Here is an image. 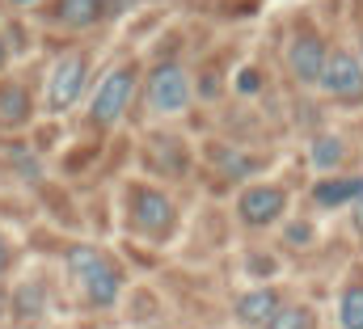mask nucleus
<instances>
[{"label": "nucleus", "mask_w": 363, "mask_h": 329, "mask_svg": "<svg viewBox=\"0 0 363 329\" xmlns=\"http://www.w3.org/2000/svg\"><path fill=\"white\" fill-rule=\"evenodd\" d=\"M68 266H72V274H77V283H81V291H85V300L97 304V308H110L114 300H118V287H123V279H118V270L89 245H77L68 253Z\"/></svg>", "instance_id": "1"}, {"label": "nucleus", "mask_w": 363, "mask_h": 329, "mask_svg": "<svg viewBox=\"0 0 363 329\" xmlns=\"http://www.w3.org/2000/svg\"><path fill=\"white\" fill-rule=\"evenodd\" d=\"M131 93H135V72H131V68H114L106 81L97 84V93H93L89 118L97 123V127H110V123L127 110Z\"/></svg>", "instance_id": "2"}, {"label": "nucleus", "mask_w": 363, "mask_h": 329, "mask_svg": "<svg viewBox=\"0 0 363 329\" xmlns=\"http://www.w3.org/2000/svg\"><path fill=\"white\" fill-rule=\"evenodd\" d=\"M186 101H190V81H186V72H182L178 64H161V68L148 77V106H152L157 114H178V110H186Z\"/></svg>", "instance_id": "3"}, {"label": "nucleus", "mask_w": 363, "mask_h": 329, "mask_svg": "<svg viewBox=\"0 0 363 329\" xmlns=\"http://www.w3.org/2000/svg\"><path fill=\"white\" fill-rule=\"evenodd\" d=\"M85 60L81 55H64L55 68H51V81H47V110H55V114H64L77 97H81V89H85Z\"/></svg>", "instance_id": "4"}, {"label": "nucleus", "mask_w": 363, "mask_h": 329, "mask_svg": "<svg viewBox=\"0 0 363 329\" xmlns=\"http://www.w3.org/2000/svg\"><path fill=\"white\" fill-rule=\"evenodd\" d=\"M321 89L334 93V97H359L363 93V64L347 51H334L325 55V72H321Z\"/></svg>", "instance_id": "5"}, {"label": "nucleus", "mask_w": 363, "mask_h": 329, "mask_svg": "<svg viewBox=\"0 0 363 329\" xmlns=\"http://www.w3.org/2000/svg\"><path fill=\"white\" fill-rule=\"evenodd\" d=\"M131 220H135V228H140V233L161 237V233H169V224H174V203H169L161 190H135Z\"/></svg>", "instance_id": "6"}, {"label": "nucleus", "mask_w": 363, "mask_h": 329, "mask_svg": "<svg viewBox=\"0 0 363 329\" xmlns=\"http://www.w3.org/2000/svg\"><path fill=\"white\" fill-rule=\"evenodd\" d=\"M287 68H291V77L300 84L321 81V72H325V47H321V38L300 34V38L291 43V51H287Z\"/></svg>", "instance_id": "7"}, {"label": "nucleus", "mask_w": 363, "mask_h": 329, "mask_svg": "<svg viewBox=\"0 0 363 329\" xmlns=\"http://www.w3.org/2000/svg\"><path fill=\"white\" fill-rule=\"evenodd\" d=\"M241 220L245 224H271L279 220V211H283V190L279 186H254V190H245L241 194Z\"/></svg>", "instance_id": "8"}, {"label": "nucleus", "mask_w": 363, "mask_h": 329, "mask_svg": "<svg viewBox=\"0 0 363 329\" xmlns=\"http://www.w3.org/2000/svg\"><path fill=\"white\" fill-rule=\"evenodd\" d=\"M274 313H279V296H274L271 287H267V291H250V296L237 300V317H241L245 325H267Z\"/></svg>", "instance_id": "9"}, {"label": "nucleus", "mask_w": 363, "mask_h": 329, "mask_svg": "<svg viewBox=\"0 0 363 329\" xmlns=\"http://www.w3.org/2000/svg\"><path fill=\"white\" fill-rule=\"evenodd\" d=\"M363 194V177H338V182H317V190H313V199L321 203V207H342V203H351V199H359Z\"/></svg>", "instance_id": "10"}, {"label": "nucleus", "mask_w": 363, "mask_h": 329, "mask_svg": "<svg viewBox=\"0 0 363 329\" xmlns=\"http://www.w3.org/2000/svg\"><path fill=\"white\" fill-rule=\"evenodd\" d=\"M55 17L64 26H93L101 17V0H60L55 4Z\"/></svg>", "instance_id": "11"}, {"label": "nucleus", "mask_w": 363, "mask_h": 329, "mask_svg": "<svg viewBox=\"0 0 363 329\" xmlns=\"http://www.w3.org/2000/svg\"><path fill=\"white\" fill-rule=\"evenodd\" d=\"M26 114H30V97H26V89H21V84L0 89V118H4V123H21Z\"/></svg>", "instance_id": "12"}, {"label": "nucleus", "mask_w": 363, "mask_h": 329, "mask_svg": "<svg viewBox=\"0 0 363 329\" xmlns=\"http://www.w3.org/2000/svg\"><path fill=\"white\" fill-rule=\"evenodd\" d=\"M338 317H342V329H363V287H347L342 291Z\"/></svg>", "instance_id": "13"}, {"label": "nucleus", "mask_w": 363, "mask_h": 329, "mask_svg": "<svg viewBox=\"0 0 363 329\" xmlns=\"http://www.w3.org/2000/svg\"><path fill=\"white\" fill-rule=\"evenodd\" d=\"M267 329H313V313L308 308H279Z\"/></svg>", "instance_id": "14"}, {"label": "nucleus", "mask_w": 363, "mask_h": 329, "mask_svg": "<svg viewBox=\"0 0 363 329\" xmlns=\"http://www.w3.org/2000/svg\"><path fill=\"white\" fill-rule=\"evenodd\" d=\"M338 161H342V140L325 135V140L313 144V164H317V169H334Z\"/></svg>", "instance_id": "15"}, {"label": "nucleus", "mask_w": 363, "mask_h": 329, "mask_svg": "<svg viewBox=\"0 0 363 329\" xmlns=\"http://www.w3.org/2000/svg\"><path fill=\"white\" fill-rule=\"evenodd\" d=\"M258 84H262V77H258L254 68H245V72L237 77V89H241V93H258Z\"/></svg>", "instance_id": "16"}, {"label": "nucleus", "mask_w": 363, "mask_h": 329, "mask_svg": "<svg viewBox=\"0 0 363 329\" xmlns=\"http://www.w3.org/2000/svg\"><path fill=\"white\" fill-rule=\"evenodd\" d=\"M308 237H313L308 224H291V228H287V241H291V245H308Z\"/></svg>", "instance_id": "17"}, {"label": "nucleus", "mask_w": 363, "mask_h": 329, "mask_svg": "<svg viewBox=\"0 0 363 329\" xmlns=\"http://www.w3.org/2000/svg\"><path fill=\"white\" fill-rule=\"evenodd\" d=\"M355 228H359V233H363V194H359V199H355Z\"/></svg>", "instance_id": "18"}, {"label": "nucleus", "mask_w": 363, "mask_h": 329, "mask_svg": "<svg viewBox=\"0 0 363 329\" xmlns=\"http://www.w3.org/2000/svg\"><path fill=\"white\" fill-rule=\"evenodd\" d=\"M4 266H9V245L0 241V270H4Z\"/></svg>", "instance_id": "19"}, {"label": "nucleus", "mask_w": 363, "mask_h": 329, "mask_svg": "<svg viewBox=\"0 0 363 329\" xmlns=\"http://www.w3.org/2000/svg\"><path fill=\"white\" fill-rule=\"evenodd\" d=\"M0 68H4V43H0Z\"/></svg>", "instance_id": "20"}]
</instances>
